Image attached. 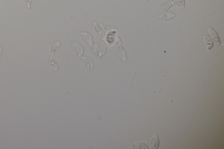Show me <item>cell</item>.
Returning <instances> with one entry per match:
<instances>
[{
    "instance_id": "8fae6325",
    "label": "cell",
    "mask_w": 224,
    "mask_h": 149,
    "mask_svg": "<svg viewBox=\"0 0 224 149\" xmlns=\"http://www.w3.org/2000/svg\"><path fill=\"white\" fill-rule=\"evenodd\" d=\"M61 47V42L59 41L55 42L51 45L50 48V53L52 56L54 55Z\"/></svg>"
},
{
    "instance_id": "e0dca14e",
    "label": "cell",
    "mask_w": 224,
    "mask_h": 149,
    "mask_svg": "<svg viewBox=\"0 0 224 149\" xmlns=\"http://www.w3.org/2000/svg\"><path fill=\"white\" fill-rule=\"evenodd\" d=\"M172 4L184 9L185 8V0H170Z\"/></svg>"
},
{
    "instance_id": "9c48e42d",
    "label": "cell",
    "mask_w": 224,
    "mask_h": 149,
    "mask_svg": "<svg viewBox=\"0 0 224 149\" xmlns=\"http://www.w3.org/2000/svg\"><path fill=\"white\" fill-rule=\"evenodd\" d=\"M82 36L88 45L90 47H92L94 44L93 38L90 33L87 32H83L81 33Z\"/></svg>"
},
{
    "instance_id": "30bf717a",
    "label": "cell",
    "mask_w": 224,
    "mask_h": 149,
    "mask_svg": "<svg viewBox=\"0 0 224 149\" xmlns=\"http://www.w3.org/2000/svg\"><path fill=\"white\" fill-rule=\"evenodd\" d=\"M48 63L49 68L52 70L53 71L55 72L58 71V64H57L56 60H55L54 58V57L53 56L51 55V56H50Z\"/></svg>"
},
{
    "instance_id": "52a82bcc",
    "label": "cell",
    "mask_w": 224,
    "mask_h": 149,
    "mask_svg": "<svg viewBox=\"0 0 224 149\" xmlns=\"http://www.w3.org/2000/svg\"><path fill=\"white\" fill-rule=\"evenodd\" d=\"M208 32L209 33L210 36L212 38L214 42L216 44L220 46L221 44V42L219 36L216 31L212 28L209 27L208 28Z\"/></svg>"
},
{
    "instance_id": "2e32d148",
    "label": "cell",
    "mask_w": 224,
    "mask_h": 149,
    "mask_svg": "<svg viewBox=\"0 0 224 149\" xmlns=\"http://www.w3.org/2000/svg\"><path fill=\"white\" fill-rule=\"evenodd\" d=\"M159 17L162 19L169 20V19L175 18V15L173 13L169 12L161 14L159 15Z\"/></svg>"
},
{
    "instance_id": "7a4b0ae2",
    "label": "cell",
    "mask_w": 224,
    "mask_h": 149,
    "mask_svg": "<svg viewBox=\"0 0 224 149\" xmlns=\"http://www.w3.org/2000/svg\"><path fill=\"white\" fill-rule=\"evenodd\" d=\"M81 58L84 61L87 71L91 73L93 71L94 66L93 60L87 56H82Z\"/></svg>"
},
{
    "instance_id": "3957f363",
    "label": "cell",
    "mask_w": 224,
    "mask_h": 149,
    "mask_svg": "<svg viewBox=\"0 0 224 149\" xmlns=\"http://www.w3.org/2000/svg\"><path fill=\"white\" fill-rule=\"evenodd\" d=\"M103 30L106 34H114L117 35L118 33V28L116 25H103V24L100 25Z\"/></svg>"
},
{
    "instance_id": "7c38bea8",
    "label": "cell",
    "mask_w": 224,
    "mask_h": 149,
    "mask_svg": "<svg viewBox=\"0 0 224 149\" xmlns=\"http://www.w3.org/2000/svg\"><path fill=\"white\" fill-rule=\"evenodd\" d=\"M159 143L160 142H159V137L156 134H155L153 136L152 138L151 142V149H158L159 147Z\"/></svg>"
},
{
    "instance_id": "d6986e66",
    "label": "cell",
    "mask_w": 224,
    "mask_h": 149,
    "mask_svg": "<svg viewBox=\"0 0 224 149\" xmlns=\"http://www.w3.org/2000/svg\"><path fill=\"white\" fill-rule=\"evenodd\" d=\"M26 5L29 9H31V4H32L33 0H24Z\"/></svg>"
},
{
    "instance_id": "9a60e30c",
    "label": "cell",
    "mask_w": 224,
    "mask_h": 149,
    "mask_svg": "<svg viewBox=\"0 0 224 149\" xmlns=\"http://www.w3.org/2000/svg\"><path fill=\"white\" fill-rule=\"evenodd\" d=\"M203 38H204V42H205L207 47L208 50H211L212 48L213 47V46H214V43H213V41L212 40V38L207 34L204 36Z\"/></svg>"
},
{
    "instance_id": "ac0fdd59",
    "label": "cell",
    "mask_w": 224,
    "mask_h": 149,
    "mask_svg": "<svg viewBox=\"0 0 224 149\" xmlns=\"http://www.w3.org/2000/svg\"><path fill=\"white\" fill-rule=\"evenodd\" d=\"M133 146L137 149H148L147 145L143 142H135L133 143Z\"/></svg>"
},
{
    "instance_id": "5b68a950",
    "label": "cell",
    "mask_w": 224,
    "mask_h": 149,
    "mask_svg": "<svg viewBox=\"0 0 224 149\" xmlns=\"http://www.w3.org/2000/svg\"><path fill=\"white\" fill-rule=\"evenodd\" d=\"M71 45L73 49L77 52L78 57H81L83 54L84 50L83 47L81 44L80 43L74 41L71 43Z\"/></svg>"
},
{
    "instance_id": "ba28073f",
    "label": "cell",
    "mask_w": 224,
    "mask_h": 149,
    "mask_svg": "<svg viewBox=\"0 0 224 149\" xmlns=\"http://www.w3.org/2000/svg\"><path fill=\"white\" fill-rule=\"evenodd\" d=\"M172 5L173 4L172 3L169 1L163 2L159 6V14H161L168 11L170 8L172 7Z\"/></svg>"
},
{
    "instance_id": "4fadbf2b",
    "label": "cell",
    "mask_w": 224,
    "mask_h": 149,
    "mask_svg": "<svg viewBox=\"0 0 224 149\" xmlns=\"http://www.w3.org/2000/svg\"><path fill=\"white\" fill-rule=\"evenodd\" d=\"M99 48V51H100V56L101 57L105 54L107 50V46L104 41L102 40L100 42Z\"/></svg>"
},
{
    "instance_id": "277c9868",
    "label": "cell",
    "mask_w": 224,
    "mask_h": 149,
    "mask_svg": "<svg viewBox=\"0 0 224 149\" xmlns=\"http://www.w3.org/2000/svg\"><path fill=\"white\" fill-rule=\"evenodd\" d=\"M105 41L109 44L114 45L121 41V39L116 34H107L105 37Z\"/></svg>"
},
{
    "instance_id": "6da1fadb",
    "label": "cell",
    "mask_w": 224,
    "mask_h": 149,
    "mask_svg": "<svg viewBox=\"0 0 224 149\" xmlns=\"http://www.w3.org/2000/svg\"><path fill=\"white\" fill-rule=\"evenodd\" d=\"M116 51L118 56L124 62L127 61V54L121 42H119L117 43V47H116Z\"/></svg>"
},
{
    "instance_id": "8992f818",
    "label": "cell",
    "mask_w": 224,
    "mask_h": 149,
    "mask_svg": "<svg viewBox=\"0 0 224 149\" xmlns=\"http://www.w3.org/2000/svg\"><path fill=\"white\" fill-rule=\"evenodd\" d=\"M93 25L94 31L96 35H97L99 38H104L105 33L100 25L98 24L96 21L93 22Z\"/></svg>"
},
{
    "instance_id": "ffe728a7",
    "label": "cell",
    "mask_w": 224,
    "mask_h": 149,
    "mask_svg": "<svg viewBox=\"0 0 224 149\" xmlns=\"http://www.w3.org/2000/svg\"><path fill=\"white\" fill-rule=\"evenodd\" d=\"M3 50L2 48L0 47V59H1V57H2V53Z\"/></svg>"
},
{
    "instance_id": "5bb4252c",
    "label": "cell",
    "mask_w": 224,
    "mask_h": 149,
    "mask_svg": "<svg viewBox=\"0 0 224 149\" xmlns=\"http://www.w3.org/2000/svg\"><path fill=\"white\" fill-rule=\"evenodd\" d=\"M91 52L92 55L96 58L100 59V51H99V45L97 43H95L91 49Z\"/></svg>"
}]
</instances>
